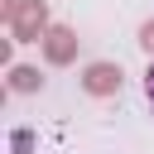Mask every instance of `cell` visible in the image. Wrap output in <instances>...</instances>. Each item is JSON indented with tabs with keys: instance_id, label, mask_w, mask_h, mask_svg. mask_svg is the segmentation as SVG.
Masks as SVG:
<instances>
[{
	"instance_id": "7a4b0ae2",
	"label": "cell",
	"mask_w": 154,
	"mask_h": 154,
	"mask_svg": "<svg viewBox=\"0 0 154 154\" xmlns=\"http://www.w3.org/2000/svg\"><path fill=\"white\" fill-rule=\"evenodd\" d=\"M77 29H67V24H53L43 38H38V48H43V63L48 67H67V63H77Z\"/></svg>"
},
{
	"instance_id": "6da1fadb",
	"label": "cell",
	"mask_w": 154,
	"mask_h": 154,
	"mask_svg": "<svg viewBox=\"0 0 154 154\" xmlns=\"http://www.w3.org/2000/svg\"><path fill=\"white\" fill-rule=\"evenodd\" d=\"M53 29V14H48V0H24L10 19V38L14 43H38L43 34Z\"/></svg>"
},
{
	"instance_id": "8992f818",
	"label": "cell",
	"mask_w": 154,
	"mask_h": 154,
	"mask_svg": "<svg viewBox=\"0 0 154 154\" xmlns=\"http://www.w3.org/2000/svg\"><path fill=\"white\" fill-rule=\"evenodd\" d=\"M10 144H14V154H29V149H34V135H29V130H14Z\"/></svg>"
},
{
	"instance_id": "277c9868",
	"label": "cell",
	"mask_w": 154,
	"mask_h": 154,
	"mask_svg": "<svg viewBox=\"0 0 154 154\" xmlns=\"http://www.w3.org/2000/svg\"><path fill=\"white\" fill-rule=\"evenodd\" d=\"M10 91H19V96L43 91V72H38V67H29V63H14V67H10Z\"/></svg>"
},
{
	"instance_id": "ba28073f",
	"label": "cell",
	"mask_w": 154,
	"mask_h": 154,
	"mask_svg": "<svg viewBox=\"0 0 154 154\" xmlns=\"http://www.w3.org/2000/svg\"><path fill=\"white\" fill-rule=\"evenodd\" d=\"M144 96H149V106H154V58H149V72H144Z\"/></svg>"
},
{
	"instance_id": "3957f363",
	"label": "cell",
	"mask_w": 154,
	"mask_h": 154,
	"mask_svg": "<svg viewBox=\"0 0 154 154\" xmlns=\"http://www.w3.org/2000/svg\"><path fill=\"white\" fill-rule=\"evenodd\" d=\"M120 82H125V72H120V63H87L82 67V91L87 96H116L120 91Z\"/></svg>"
},
{
	"instance_id": "5b68a950",
	"label": "cell",
	"mask_w": 154,
	"mask_h": 154,
	"mask_svg": "<svg viewBox=\"0 0 154 154\" xmlns=\"http://www.w3.org/2000/svg\"><path fill=\"white\" fill-rule=\"evenodd\" d=\"M140 48L154 58V19H144V24H140Z\"/></svg>"
},
{
	"instance_id": "52a82bcc",
	"label": "cell",
	"mask_w": 154,
	"mask_h": 154,
	"mask_svg": "<svg viewBox=\"0 0 154 154\" xmlns=\"http://www.w3.org/2000/svg\"><path fill=\"white\" fill-rule=\"evenodd\" d=\"M19 5H24V0H0V19H5V24H10V19H14V10H19Z\"/></svg>"
}]
</instances>
